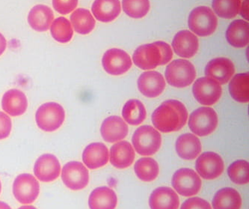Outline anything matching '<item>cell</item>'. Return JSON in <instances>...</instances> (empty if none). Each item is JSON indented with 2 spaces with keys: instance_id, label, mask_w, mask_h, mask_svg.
Segmentation results:
<instances>
[{
  "instance_id": "1",
  "label": "cell",
  "mask_w": 249,
  "mask_h": 209,
  "mask_svg": "<svg viewBox=\"0 0 249 209\" xmlns=\"http://www.w3.org/2000/svg\"><path fill=\"white\" fill-rule=\"evenodd\" d=\"M188 111L184 104L178 100H168L157 107L152 115V123L162 133L178 132L185 126Z\"/></svg>"
},
{
  "instance_id": "2",
  "label": "cell",
  "mask_w": 249,
  "mask_h": 209,
  "mask_svg": "<svg viewBox=\"0 0 249 209\" xmlns=\"http://www.w3.org/2000/svg\"><path fill=\"white\" fill-rule=\"evenodd\" d=\"M189 29L200 37L211 36L218 26V19L211 8L199 6L194 8L188 19Z\"/></svg>"
},
{
  "instance_id": "3",
  "label": "cell",
  "mask_w": 249,
  "mask_h": 209,
  "mask_svg": "<svg viewBox=\"0 0 249 209\" xmlns=\"http://www.w3.org/2000/svg\"><path fill=\"white\" fill-rule=\"evenodd\" d=\"M133 147L139 154L151 156L157 153L162 145L160 132L149 125L138 128L132 137Z\"/></svg>"
},
{
  "instance_id": "4",
  "label": "cell",
  "mask_w": 249,
  "mask_h": 209,
  "mask_svg": "<svg viewBox=\"0 0 249 209\" xmlns=\"http://www.w3.org/2000/svg\"><path fill=\"white\" fill-rule=\"evenodd\" d=\"M165 76L170 86L175 88L187 87L196 79V68L189 61L177 59L167 66Z\"/></svg>"
},
{
  "instance_id": "5",
  "label": "cell",
  "mask_w": 249,
  "mask_h": 209,
  "mask_svg": "<svg viewBox=\"0 0 249 209\" xmlns=\"http://www.w3.org/2000/svg\"><path fill=\"white\" fill-rule=\"evenodd\" d=\"M65 118V112L62 105L55 102L43 104L37 109L36 120L40 129L46 132L58 130Z\"/></svg>"
},
{
  "instance_id": "6",
  "label": "cell",
  "mask_w": 249,
  "mask_h": 209,
  "mask_svg": "<svg viewBox=\"0 0 249 209\" xmlns=\"http://www.w3.org/2000/svg\"><path fill=\"white\" fill-rule=\"evenodd\" d=\"M217 126L218 115L211 107H200L193 111L189 116V128L197 136H208L216 129Z\"/></svg>"
},
{
  "instance_id": "7",
  "label": "cell",
  "mask_w": 249,
  "mask_h": 209,
  "mask_svg": "<svg viewBox=\"0 0 249 209\" xmlns=\"http://www.w3.org/2000/svg\"><path fill=\"white\" fill-rule=\"evenodd\" d=\"M193 93L196 101L202 105L212 106L216 104L222 94L221 85L208 76L199 78L193 86Z\"/></svg>"
},
{
  "instance_id": "8",
  "label": "cell",
  "mask_w": 249,
  "mask_h": 209,
  "mask_svg": "<svg viewBox=\"0 0 249 209\" xmlns=\"http://www.w3.org/2000/svg\"><path fill=\"white\" fill-rule=\"evenodd\" d=\"M40 193V185L31 174L18 175L13 184V194L15 199L21 204L34 203Z\"/></svg>"
},
{
  "instance_id": "9",
  "label": "cell",
  "mask_w": 249,
  "mask_h": 209,
  "mask_svg": "<svg viewBox=\"0 0 249 209\" xmlns=\"http://www.w3.org/2000/svg\"><path fill=\"white\" fill-rule=\"evenodd\" d=\"M172 183L175 190L183 196L197 194L202 185L199 175L189 168H182L176 171L172 177Z\"/></svg>"
},
{
  "instance_id": "10",
  "label": "cell",
  "mask_w": 249,
  "mask_h": 209,
  "mask_svg": "<svg viewBox=\"0 0 249 209\" xmlns=\"http://www.w3.org/2000/svg\"><path fill=\"white\" fill-rule=\"evenodd\" d=\"M102 65L108 75L119 76L126 73L131 68L133 62L127 53L121 49L113 48L104 54Z\"/></svg>"
},
{
  "instance_id": "11",
  "label": "cell",
  "mask_w": 249,
  "mask_h": 209,
  "mask_svg": "<svg viewBox=\"0 0 249 209\" xmlns=\"http://www.w3.org/2000/svg\"><path fill=\"white\" fill-rule=\"evenodd\" d=\"M62 179L71 190H83L89 184V171L82 163L71 161L62 169Z\"/></svg>"
},
{
  "instance_id": "12",
  "label": "cell",
  "mask_w": 249,
  "mask_h": 209,
  "mask_svg": "<svg viewBox=\"0 0 249 209\" xmlns=\"http://www.w3.org/2000/svg\"><path fill=\"white\" fill-rule=\"evenodd\" d=\"M224 168L225 165L222 157L212 152L203 153L196 161V171L206 180L218 178L223 172Z\"/></svg>"
},
{
  "instance_id": "13",
  "label": "cell",
  "mask_w": 249,
  "mask_h": 209,
  "mask_svg": "<svg viewBox=\"0 0 249 209\" xmlns=\"http://www.w3.org/2000/svg\"><path fill=\"white\" fill-rule=\"evenodd\" d=\"M133 60L135 65L141 69H154L162 65L160 50L156 42L143 44L135 51Z\"/></svg>"
},
{
  "instance_id": "14",
  "label": "cell",
  "mask_w": 249,
  "mask_h": 209,
  "mask_svg": "<svg viewBox=\"0 0 249 209\" xmlns=\"http://www.w3.org/2000/svg\"><path fill=\"white\" fill-rule=\"evenodd\" d=\"M60 172V163L53 154H43L37 159L35 164V175L41 182H53L58 178Z\"/></svg>"
},
{
  "instance_id": "15",
  "label": "cell",
  "mask_w": 249,
  "mask_h": 209,
  "mask_svg": "<svg viewBox=\"0 0 249 209\" xmlns=\"http://www.w3.org/2000/svg\"><path fill=\"white\" fill-rule=\"evenodd\" d=\"M139 92L147 97L154 98L160 95L165 88L163 76L160 72L150 71L142 74L138 79Z\"/></svg>"
},
{
  "instance_id": "16",
  "label": "cell",
  "mask_w": 249,
  "mask_h": 209,
  "mask_svg": "<svg viewBox=\"0 0 249 209\" xmlns=\"http://www.w3.org/2000/svg\"><path fill=\"white\" fill-rule=\"evenodd\" d=\"M204 73L206 76L215 79L219 84H226L234 75L235 67L230 59L218 57L208 62Z\"/></svg>"
},
{
  "instance_id": "17",
  "label": "cell",
  "mask_w": 249,
  "mask_h": 209,
  "mask_svg": "<svg viewBox=\"0 0 249 209\" xmlns=\"http://www.w3.org/2000/svg\"><path fill=\"white\" fill-rule=\"evenodd\" d=\"M128 132L127 124L123 118L117 115L108 117L101 125V136L107 143L121 141L127 136Z\"/></svg>"
},
{
  "instance_id": "18",
  "label": "cell",
  "mask_w": 249,
  "mask_h": 209,
  "mask_svg": "<svg viewBox=\"0 0 249 209\" xmlns=\"http://www.w3.org/2000/svg\"><path fill=\"white\" fill-rule=\"evenodd\" d=\"M172 47L175 54L179 57L192 58L198 51V39L192 32L182 30L175 35L172 41Z\"/></svg>"
},
{
  "instance_id": "19",
  "label": "cell",
  "mask_w": 249,
  "mask_h": 209,
  "mask_svg": "<svg viewBox=\"0 0 249 209\" xmlns=\"http://www.w3.org/2000/svg\"><path fill=\"white\" fill-rule=\"evenodd\" d=\"M151 209H178L180 200L176 192L168 187L157 188L149 198Z\"/></svg>"
},
{
  "instance_id": "20",
  "label": "cell",
  "mask_w": 249,
  "mask_h": 209,
  "mask_svg": "<svg viewBox=\"0 0 249 209\" xmlns=\"http://www.w3.org/2000/svg\"><path fill=\"white\" fill-rule=\"evenodd\" d=\"M109 160L108 148L102 143H93L84 149L83 161L91 170L101 168L107 165Z\"/></svg>"
},
{
  "instance_id": "21",
  "label": "cell",
  "mask_w": 249,
  "mask_h": 209,
  "mask_svg": "<svg viewBox=\"0 0 249 209\" xmlns=\"http://www.w3.org/2000/svg\"><path fill=\"white\" fill-rule=\"evenodd\" d=\"M136 154L129 142L120 141L112 146L109 153L110 163L115 168H127L133 164Z\"/></svg>"
},
{
  "instance_id": "22",
  "label": "cell",
  "mask_w": 249,
  "mask_h": 209,
  "mask_svg": "<svg viewBox=\"0 0 249 209\" xmlns=\"http://www.w3.org/2000/svg\"><path fill=\"white\" fill-rule=\"evenodd\" d=\"M27 107L26 95L18 89H10L2 97V110L12 116L23 115L27 110Z\"/></svg>"
},
{
  "instance_id": "23",
  "label": "cell",
  "mask_w": 249,
  "mask_h": 209,
  "mask_svg": "<svg viewBox=\"0 0 249 209\" xmlns=\"http://www.w3.org/2000/svg\"><path fill=\"white\" fill-rule=\"evenodd\" d=\"M175 148L178 156L187 161L197 158L202 150L200 139L193 133L180 135L177 139Z\"/></svg>"
},
{
  "instance_id": "24",
  "label": "cell",
  "mask_w": 249,
  "mask_h": 209,
  "mask_svg": "<svg viewBox=\"0 0 249 209\" xmlns=\"http://www.w3.org/2000/svg\"><path fill=\"white\" fill-rule=\"evenodd\" d=\"M91 12L96 19L103 23H108L116 19L122 12L119 0H94Z\"/></svg>"
},
{
  "instance_id": "25",
  "label": "cell",
  "mask_w": 249,
  "mask_h": 209,
  "mask_svg": "<svg viewBox=\"0 0 249 209\" xmlns=\"http://www.w3.org/2000/svg\"><path fill=\"white\" fill-rule=\"evenodd\" d=\"M54 19L53 12L47 5H37L32 8L28 16L29 26L37 32H45L51 28Z\"/></svg>"
},
{
  "instance_id": "26",
  "label": "cell",
  "mask_w": 249,
  "mask_h": 209,
  "mask_svg": "<svg viewBox=\"0 0 249 209\" xmlns=\"http://www.w3.org/2000/svg\"><path fill=\"white\" fill-rule=\"evenodd\" d=\"M118 204L116 193L108 187L96 188L89 196L90 209H115Z\"/></svg>"
},
{
  "instance_id": "27",
  "label": "cell",
  "mask_w": 249,
  "mask_h": 209,
  "mask_svg": "<svg viewBox=\"0 0 249 209\" xmlns=\"http://www.w3.org/2000/svg\"><path fill=\"white\" fill-rule=\"evenodd\" d=\"M249 26L243 19H236L232 22L226 32L227 41L236 48L246 47L249 42Z\"/></svg>"
},
{
  "instance_id": "28",
  "label": "cell",
  "mask_w": 249,
  "mask_h": 209,
  "mask_svg": "<svg viewBox=\"0 0 249 209\" xmlns=\"http://www.w3.org/2000/svg\"><path fill=\"white\" fill-rule=\"evenodd\" d=\"M212 204L214 209H240L242 198L233 188H222L215 193Z\"/></svg>"
},
{
  "instance_id": "29",
  "label": "cell",
  "mask_w": 249,
  "mask_h": 209,
  "mask_svg": "<svg viewBox=\"0 0 249 209\" xmlns=\"http://www.w3.org/2000/svg\"><path fill=\"white\" fill-rule=\"evenodd\" d=\"M71 22L76 33L88 35L93 31L95 26V19L90 11L85 8H78L71 15Z\"/></svg>"
},
{
  "instance_id": "30",
  "label": "cell",
  "mask_w": 249,
  "mask_h": 209,
  "mask_svg": "<svg viewBox=\"0 0 249 209\" xmlns=\"http://www.w3.org/2000/svg\"><path fill=\"white\" fill-rule=\"evenodd\" d=\"M122 116L125 122L136 126L145 120L147 112L144 104L141 101L136 99H131L124 106Z\"/></svg>"
},
{
  "instance_id": "31",
  "label": "cell",
  "mask_w": 249,
  "mask_h": 209,
  "mask_svg": "<svg viewBox=\"0 0 249 209\" xmlns=\"http://www.w3.org/2000/svg\"><path fill=\"white\" fill-rule=\"evenodd\" d=\"M249 73L237 74L229 83V92L235 101L245 104L249 101Z\"/></svg>"
},
{
  "instance_id": "32",
  "label": "cell",
  "mask_w": 249,
  "mask_h": 209,
  "mask_svg": "<svg viewBox=\"0 0 249 209\" xmlns=\"http://www.w3.org/2000/svg\"><path fill=\"white\" fill-rule=\"evenodd\" d=\"M134 171L140 180L151 182L155 180L158 176L160 168L154 159L151 157H142L136 161Z\"/></svg>"
},
{
  "instance_id": "33",
  "label": "cell",
  "mask_w": 249,
  "mask_h": 209,
  "mask_svg": "<svg viewBox=\"0 0 249 209\" xmlns=\"http://www.w3.org/2000/svg\"><path fill=\"white\" fill-rule=\"evenodd\" d=\"M51 33L55 41L62 44L69 42L73 36V27L67 18L60 17L53 21Z\"/></svg>"
},
{
  "instance_id": "34",
  "label": "cell",
  "mask_w": 249,
  "mask_h": 209,
  "mask_svg": "<svg viewBox=\"0 0 249 209\" xmlns=\"http://www.w3.org/2000/svg\"><path fill=\"white\" fill-rule=\"evenodd\" d=\"M213 9L224 19H232L240 13L241 0H213Z\"/></svg>"
},
{
  "instance_id": "35",
  "label": "cell",
  "mask_w": 249,
  "mask_h": 209,
  "mask_svg": "<svg viewBox=\"0 0 249 209\" xmlns=\"http://www.w3.org/2000/svg\"><path fill=\"white\" fill-rule=\"evenodd\" d=\"M122 7L128 16L134 19H141L148 13L151 4L149 0H123Z\"/></svg>"
},
{
  "instance_id": "36",
  "label": "cell",
  "mask_w": 249,
  "mask_h": 209,
  "mask_svg": "<svg viewBox=\"0 0 249 209\" xmlns=\"http://www.w3.org/2000/svg\"><path fill=\"white\" fill-rule=\"evenodd\" d=\"M249 168L248 161L244 160L235 161L228 167V176L236 185H246L249 182Z\"/></svg>"
},
{
  "instance_id": "37",
  "label": "cell",
  "mask_w": 249,
  "mask_h": 209,
  "mask_svg": "<svg viewBox=\"0 0 249 209\" xmlns=\"http://www.w3.org/2000/svg\"><path fill=\"white\" fill-rule=\"evenodd\" d=\"M78 0H53V5L55 11L61 15H68L76 9Z\"/></svg>"
},
{
  "instance_id": "38",
  "label": "cell",
  "mask_w": 249,
  "mask_h": 209,
  "mask_svg": "<svg viewBox=\"0 0 249 209\" xmlns=\"http://www.w3.org/2000/svg\"><path fill=\"white\" fill-rule=\"evenodd\" d=\"M180 209H212L211 204L201 198L193 197L185 201Z\"/></svg>"
},
{
  "instance_id": "39",
  "label": "cell",
  "mask_w": 249,
  "mask_h": 209,
  "mask_svg": "<svg viewBox=\"0 0 249 209\" xmlns=\"http://www.w3.org/2000/svg\"><path fill=\"white\" fill-rule=\"evenodd\" d=\"M11 118L3 112H0V140L8 137L12 132Z\"/></svg>"
},
{
  "instance_id": "40",
  "label": "cell",
  "mask_w": 249,
  "mask_h": 209,
  "mask_svg": "<svg viewBox=\"0 0 249 209\" xmlns=\"http://www.w3.org/2000/svg\"><path fill=\"white\" fill-rule=\"evenodd\" d=\"M156 44L160 50L161 55H162V65H166L172 60V57H173V51H172V47L169 44L164 42V41H157Z\"/></svg>"
},
{
  "instance_id": "41",
  "label": "cell",
  "mask_w": 249,
  "mask_h": 209,
  "mask_svg": "<svg viewBox=\"0 0 249 209\" xmlns=\"http://www.w3.org/2000/svg\"><path fill=\"white\" fill-rule=\"evenodd\" d=\"M240 13L246 20H249V0H242Z\"/></svg>"
},
{
  "instance_id": "42",
  "label": "cell",
  "mask_w": 249,
  "mask_h": 209,
  "mask_svg": "<svg viewBox=\"0 0 249 209\" xmlns=\"http://www.w3.org/2000/svg\"><path fill=\"white\" fill-rule=\"evenodd\" d=\"M6 46V39L5 38V37H4L2 33H0V56L2 55V54L5 52Z\"/></svg>"
},
{
  "instance_id": "43",
  "label": "cell",
  "mask_w": 249,
  "mask_h": 209,
  "mask_svg": "<svg viewBox=\"0 0 249 209\" xmlns=\"http://www.w3.org/2000/svg\"><path fill=\"white\" fill-rule=\"evenodd\" d=\"M0 209H12L7 203L0 201Z\"/></svg>"
},
{
  "instance_id": "44",
  "label": "cell",
  "mask_w": 249,
  "mask_h": 209,
  "mask_svg": "<svg viewBox=\"0 0 249 209\" xmlns=\"http://www.w3.org/2000/svg\"><path fill=\"white\" fill-rule=\"evenodd\" d=\"M18 209H37L36 207L33 206H23L19 207Z\"/></svg>"
},
{
  "instance_id": "45",
  "label": "cell",
  "mask_w": 249,
  "mask_h": 209,
  "mask_svg": "<svg viewBox=\"0 0 249 209\" xmlns=\"http://www.w3.org/2000/svg\"><path fill=\"white\" fill-rule=\"evenodd\" d=\"M1 190H2V184H1V181H0V193H1Z\"/></svg>"
}]
</instances>
